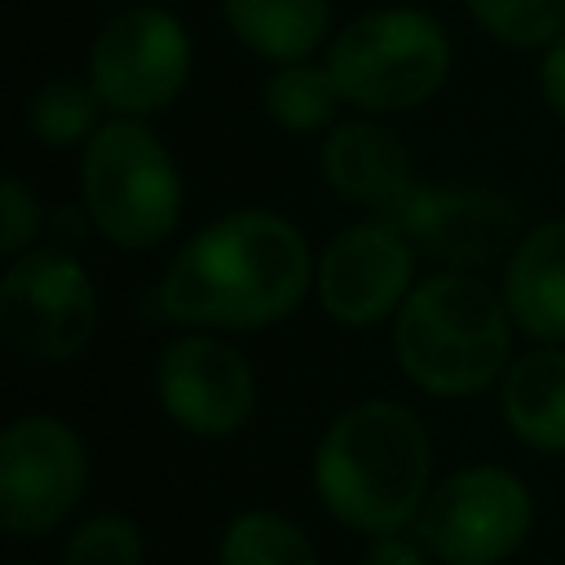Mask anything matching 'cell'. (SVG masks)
I'll use <instances>...</instances> for the list:
<instances>
[{"mask_svg": "<svg viewBox=\"0 0 565 565\" xmlns=\"http://www.w3.org/2000/svg\"><path fill=\"white\" fill-rule=\"evenodd\" d=\"M499 411L516 441L565 455V344H534L499 380Z\"/></svg>", "mask_w": 565, "mask_h": 565, "instance_id": "9a60e30c", "label": "cell"}, {"mask_svg": "<svg viewBox=\"0 0 565 565\" xmlns=\"http://www.w3.org/2000/svg\"><path fill=\"white\" fill-rule=\"evenodd\" d=\"M327 71L362 115H402L437 97L450 79V35L415 4H384L358 13L327 49Z\"/></svg>", "mask_w": 565, "mask_h": 565, "instance_id": "5b68a950", "label": "cell"}, {"mask_svg": "<svg viewBox=\"0 0 565 565\" xmlns=\"http://www.w3.org/2000/svg\"><path fill=\"white\" fill-rule=\"evenodd\" d=\"M358 565H433V552L419 539H406L397 530V534H375L362 547V561Z\"/></svg>", "mask_w": 565, "mask_h": 565, "instance_id": "603a6c76", "label": "cell"}, {"mask_svg": "<svg viewBox=\"0 0 565 565\" xmlns=\"http://www.w3.org/2000/svg\"><path fill=\"white\" fill-rule=\"evenodd\" d=\"M433 490L424 419L393 397L344 406L313 446V494L335 525L366 539L415 525Z\"/></svg>", "mask_w": 565, "mask_h": 565, "instance_id": "7a4b0ae2", "label": "cell"}, {"mask_svg": "<svg viewBox=\"0 0 565 565\" xmlns=\"http://www.w3.org/2000/svg\"><path fill=\"white\" fill-rule=\"evenodd\" d=\"M472 22L508 49H547L565 35V0H463Z\"/></svg>", "mask_w": 565, "mask_h": 565, "instance_id": "ffe728a7", "label": "cell"}, {"mask_svg": "<svg viewBox=\"0 0 565 565\" xmlns=\"http://www.w3.org/2000/svg\"><path fill=\"white\" fill-rule=\"evenodd\" d=\"M102 97L88 75H53L26 97V132L53 150L88 146V137L106 124Z\"/></svg>", "mask_w": 565, "mask_h": 565, "instance_id": "ac0fdd59", "label": "cell"}, {"mask_svg": "<svg viewBox=\"0 0 565 565\" xmlns=\"http://www.w3.org/2000/svg\"><path fill=\"white\" fill-rule=\"evenodd\" d=\"M190 66L194 44L181 18L159 4H128L97 26L84 75L110 115L146 119L185 93Z\"/></svg>", "mask_w": 565, "mask_h": 565, "instance_id": "ba28073f", "label": "cell"}, {"mask_svg": "<svg viewBox=\"0 0 565 565\" xmlns=\"http://www.w3.org/2000/svg\"><path fill=\"white\" fill-rule=\"evenodd\" d=\"M216 565H318V552L291 516L274 508H247L225 521Z\"/></svg>", "mask_w": 565, "mask_h": 565, "instance_id": "d6986e66", "label": "cell"}, {"mask_svg": "<svg viewBox=\"0 0 565 565\" xmlns=\"http://www.w3.org/2000/svg\"><path fill=\"white\" fill-rule=\"evenodd\" d=\"M503 305L534 344H565V216L530 225L503 260Z\"/></svg>", "mask_w": 565, "mask_h": 565, "instance_id": "5bb4252c", "label": "cell"}, {"mask_svg": "<svg viewBox=\"0 0 565 565\" xmlns=\"http://www.w3.org/2000/svg\"><path fill=\"white\" fill-rule=\"evenodd\" d=\"M512 331L503 291L468 269H437L393 313V358L428 397H477L512 366Z\"/></svg>", "mask_w": 565, "mask_h": 565, "instance_id": "3957f363", "label": "cell"}, {"mask_svg": "<svg viewBox=\"0 0 565 565\" xmlns=\"http://www.w3.org/2000/svg\"><path fill=\"white\" fill-rule=\"evenodd\" d=\"M88 472V446L62 415H18L0 433V530L9 539L53 534L79 508Z\"/></svg>", "mask_w": 565, "mask_h": 565, "instance_id": "9c48e42d", "label": "cell"}, {"mask_svg": "<svg viewBox=\"0 0 565 565\" xmlns=\"http://www.w3.org/2000/svg\"><path fill=\"white\" fill-rule=\"evenodd\" d=\"M318 172L335 190V199L384 212V216L415 190L411 150L380 119L331 124L322 132V146H318Z\"/></svg>", "mask_w": 565, "mask_h": 565, "instance_id": "4fadbf2b", "label": "cell"}, {"mask_svg": "<svg viewBox=\"0 0 565 565\" xmlns=\"http://www.w3.org/2000/svg\"><path fill=\"white\" fill-rule=\"evenodd\" d=\"M97 287L71 247L40 243L0 274V331L31 362H71L97 335Z\"/></svg>", "mask_w": 565, "mask_h": 565, "instance_id": "52a82bcc", "label": "cell"}, {"mask_svg": "<svg viewBox=\"0 0 565 565\" xmlns=\"http://www.w3.org/2000/svg\"><path fill=\"white\" fill-rule=\"evenodd\" d=\"M124 4H154V0H124Z\"/></svg>", "mask_w": 565, "mask_h": 565, "instance_id": "484cf974", "label": "cell"}, {"mask_svg": "<svg viewBox=\"0 0 565 565\" xmlns=\"http://www.w3.org/2000/svg\"><path fill=\"white\" fill-rule=\"evenodd\" d=\"M388 221L446 269H486L490 260H508L516 247L521 216L503 194L468 190V185H415Z\"/></svg>", "mask_w": 565, "mask_h": 565, "instance_id": "7c38bea8", "label": "cell"}, {"mask_svg": "<svg viewBox=\"0 0 565 565\" xmlns=\"http://www.w3.org/2000/svg\"><path fill=\"white\" fill-rule=\"evenodd\" d=\"M313 274L318 260L296 221L269 207H238L177 247L154 287V305L181 327L260 331L305 305Z\"/></svg>", "mask_w": 565, "mask_h": 565, "instance_id": "6da1fadb", "label": "cell"}, {"mask_svg": "<svg viewBox=\"0 0 565 565\" xmlns=\"http://www.w3.org/2000/svg\"><path fill=\"white\" fill-rule=\"evenodd\" d=\"M260 106L274 128L291 132V137H313V132H327L331 124H340L344 97L327 71V62L300 57V62H282L269 71V79L260 84Z\"/></svg>", "mask_w": 565, "mask_h": 565, "instance_id": "e0dca14e", "label": "cell"}, {"mask_svg": "<svg viewBox=\"0 0 565 565\" xmlns=\"http://www.w3.org/2000/svg\"><path fill=\"white\" fill-rule=\"evenodd\" d=\"M230 35L260 62L313 57L331 31V0H221Z\"/></svg>", "mask_w": 565, "mask_h": 565, "instance_id": "2e32d148", "label": "cell"}, {"mask_svg": "<svg viewBox=\"0 0 565 565\" xmlns=\"http://www.w3.org/2000/svg\"><path fill=\"white\" fill-rule=\"evenodd\" d=\"M9 565H35V561H9Z\"/></svg>", "mask_w": 565, "mask_h": 565, "instance_id": "4316f807", "label": "cell"}, {"mask_svg": "<svg viewBox=\"0 0 565 565\" xmlns=\"http://www.w3.org/2000/svg\"><path fill=\"white\" fill-rule=\"evenodd\" d=\"M49 230L44 203L40 194L22 181V177H4L0 181V252L13 260L31 247H40V234Z\"/></svg>", "mask_w": 565, "mask_h": 565, "instance_id": "7402d4cb", "label": "cell"}, {"mask_svg": "<svg viewBox=\"0 0 565 565\" xmlns=\"http://www.w3.org/2000/svg\"><path fill=\"white\" fill-rule=\"evenodd\" d=\"M415 243L393 221H353L318 252L313 291L331 322L380 327L415 287Z\"/></svg>", "mask_w": 565, "mask_h": 565, "instance_id": "8fae6325", "label": "cell"}, {"mask_svg": "<svg viewBox=\"0 0 565 565\" xmlns=\"http://www.w3.org/2000/svg\"><path fill=\"white\" fill-rule=\"evenodd\" d=\"M154 397L190 437H234L256 415V371L238 344L203 327H185L154 358Z\"/></svg>", "mask_w": 565, "mask_h": 565, "instance_id": "30bf717a", "label": "cell"}, {"mask_svg": "<svg viewBox=\"0 0 565 565\" xmlns=\"http://www.w3.org/2000/svg\"><path fill=\"white\" fill-rule=\"evenodd\" d=\"M79 203L102 238L150 252L181 221V172L146 119L110 115L79 154Z\"/></svg>", "mask_w": 565, "mask_h": 565, "instance_id": "277c9868", "label": "cell"}, {"mask_svg": "<svg viewBox=\"0 0 565 565\" xmlns=\"http://www.w3.org/2000/svg\"><path fill=\"white\" fill-rule=\"evenodd\" d=\"M534 530V494L503 463H468L433 481L415 539L441 565H503Z\"/></svg>", "mask_w": 565, "mask_h": 565, "instance_id": "8992f818", "label": "cell"}, {"mask_svg": "<svg viewBox=\"0 0 565 565\" xmlns=\"http://www.w3.org/2000/svg\"><path fill=\"white\" fill-rule=\"evenodd\" d=\"M146 534L128 512H93L71 525L57 565H141Z\"/></svg>", "mask_w": 565, "mask_h": 565, "instance_id": "44dd1931", "label": "cell"}, {"mask_svg": "<svg viewBox=\"0 0 565 565\" xmlns=\"http://www.w3.org/2000/svg\"><path fill=\"white\" fill-rule=\"evenodd\" d=\"M539 88H543V102L552 106V115L565 124V35L556 44L543 49V62H539Z\"/></svg>", "mask_w": 565, "mask_h": 565, "instance_id": "cb8c5ba5", "label": "cell"}, {"mask_svg": "<svg viewBox=\"0 0 565 565\" xmlns=\"http://www.w3.org/2000/svg\"><path fill=\"white\" fill-rule=\"evenodd\" d=\"M88 230H93V221H88L84 203H79L75 212H71V207H53V212H49V234H53L57 247H75Z\"/></svg>", "mask_w": 565, "mask_h": 565, "instance_id": "d4e9b609", "label": "cell"}]
</instances>
